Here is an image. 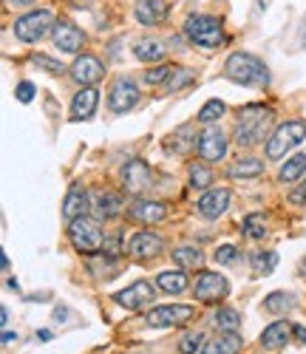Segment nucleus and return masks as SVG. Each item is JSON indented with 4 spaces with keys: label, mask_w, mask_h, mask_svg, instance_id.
<instances>
[{
    "label": "nucleus",
    "mask_w": 306,
    "mask_h": 354,
    "mask_svg": "<svg viewBox=\"0 0 306 354\" xmlns=\"http://www.w3.org/2000/svg\"><path fill=\"white\" fill-rule=\"evenodd\" d=\"M224 77L238 82V85H267L269 82V71L267 66L258 60L255 54L247 51H233L224 63Z\"/></svg>",
    "instance_id": "nucleus-1"
},
{
    "label": "nucleus",
    "mask_w": 306,
    "mask_h": 354,
    "mask_svg": "<svg viewBox=\"0 0 306 354\" xmlns=\"http://www.w3.org/2000/svg\"><path fill=\"white\" fill-rule=\"evenodd\" d=\"M272 122V111L264 105H247L241 111L235 122V145L238 147H253L267 136V128Z\"/></svg>",
    "instance_id": "nucleus-2"
},
{
    "label": "nucleus",
    "mask_w": 306,
    "mask_h": 354,
    "mask_svg": "<svg viewBox=\"0 0 306 354\" xmlns=\"http://www.w3.org/2000/svg\"><path fill=\"white\" fill-rule=\"evenodd\" d=\"M69 241L82 255H97L105 247V232L100 227V218L80 216V218L69 221Z\"/></svg>",
    "instance_id": "nucleus-3"
},
{
    "label": "nucleus",
    "mask_w": 306,
    "mask_h": 354,
    "mask_svg": "<svg viewBox=\"0 0 306 354\" xmlns=\"http://www.w3.org/2000/svg\"><path fill=\"white\" fill-rule=\"evenodd\" d=\"M185 37L201 48H219L224 40V26L213 15H190L185 20Z\"/></svg>",
    "instance_id": "nucleus-4"
},
{
    "label": "nucleus",
    "mask_w": 306,
    "mask_h": 354,
    "mask_svg": "<svg viewBox=\"0 0 306 354\" xmlns=\"http://www.w3.org/2000/svg\"><path fill=\"white\" fill-rule=\"evenodd\" d=\"M306 139V122L303 120H292V122H284L275 128V133L267 139V159H284L295 145H300Z\"/></svg>",
    "instance_id": "nucleus-5"
},
{
    "label": "nucleus",
    "mask_w": 306,
    "mask_h": 354,
    "mask_svg": "<svg viewBox=\"0 0 306 354\" xmlns=\"http://www.w3.org/2000/svg\"><path fill=\"white\" fill-rule=\"evenodd\" d=\"M54 15L48 9H32L15 20V37L20 43H37L48 35V28H54Z\"/></svg>",
    "instance_id": "nucleus-6"
},
{
    "label": "nucleus",
    "mask_w": 306,
    "mask_h": 354,
    "mask_svg": "<svg viewBox=\"0 0 306 354\" xmlns=\"http://www.w3.org/2000/svg\"><path fill=\"white\" fill-rule=\"evenodd\" d=\"M196 317L193 306H181V304H170V306H156L145 315L147 326H156V329H168V326H181Z\"/></svg>",
    "instance_id": "nucleus-7"
},
{
    "label": "nucleus",
    "mask_w": 306,
    "mask_h": 354,
    "mask_svg": "<svg viewBox=\"0 0 306 354\" xmlns=\"http://www.w3.org/2000/svg\"><path fill=\"white\" fill-rule=\"evenodd\" d=\"M150 185H153V173H150L147 162H142V159H131V162L122 165V187H125V193H131V196H142Z\"/></svg>",
    "instance_id": "nucleus-8"
},
{
    "label": "nucleus",
    "mask_w": 306,
    "mask_h": 354,
    "mask_svg": "<svg viewBox=\"0 0 306 354\" xmlns=\"http://www.w3.org/2000/svg\"><path fill=\"white\" fill-rule=\"evenodd\" d=\"M136 102H139V88H136V82L128 80V77L114 80L111 94H108L111 111H114V113H128V111L136 108Z\"/></svg>",
    "instance_id": "nucleus-9"
},
{
    "label": "nucleus",
    "mask_w": 306,
    "mask_h": 354,
    "mask_svg": "<svg viewBox=\"0 0 306 354\" xmlns=\"http://www.w3.org/2000/svg\"><path fill=\"white\" fill-rule=\"evenodd\" d=\"M196 151H199V156H201L204 162H219V159H224V153H227V133H224L222 128H213V125H210L207 131L199 133Z\"/></svg>",
    "instance_id": "nucleus-10"
},
{
    "label": "nucleus",
    "mask_w": 306,
    "mask_h": 354,
    "mask_svg": "<svg viewBox=\"0 0 306 354\" xmlns=\"http://www.w3.org/2000/svg\"><path fill=\"white\" fill-rule=\"evenodd\" d=\"M51 37H54V46L63 51V54H77V51L85 46L82 28L74 26L71 20H57L54 28H51Z\"/></svg>",
    "instance_id": "nucleus-11"
},
{
    "label": "nucleus",
    "mask_w": 306,
    "mask_h": 354,
    "mask_svg": "<svg viewBox=\"0 0 306 354\" xmlns=\"http://www.w3.org/2000/svg\"><path fill=\"white\" fill-rule=\"evenodd\" d=\"M230 295V283L224 275L219 272H201L199 281H196V298L204 301V304H213V301H222Z\"/></svg>",
    "instance_id": "nucleus-12"
},
{
    "label": "nucleus",
    "mask_w": 306,
    "mask_h": 354,
    "mask_svg": "<svg viewBox=\"0 0 306 354\" xmlns=\"http://www.w3.org/2000/svg\"><path fill=\"white\" fill-rule=\"evenodd\" d=\"M128 255L134 258H156L162 250H165V241L159 239L156 232H150V230H142V232H134L128 244H125Z\"/></svg>",
    "instance_id": "nucleus-13"
},
{
    "label": "nucleus",
    "mask_w": 306,
    "mask_h": 354,
    "mask_svg": "<svg viewBox=\"0 0 306 354\" xmlns=\"http://www.w3.org/2000/svg\"><path fill=\"white\" fill-rule=\"evenodd\" d=\"M114 301H116L119 306H125V309H134V312H136V309H145V306L153 301V283L136 281V283L125 286L122 292H116Z\"/></svg>",
    "instance_id": "nucleus-14"
},
{
    "label": "nucleus",
    "mask_w": 306,
    "mask_h": 354,
    "mask_svg": "<svg viewBox=\"0 0 306 354\" xmlns=\"http://www.w3.org/2000/svg\"><path fill=\"white\" fill-rule=\"evenodd\" d=\"M230 201H233V193H230L227 187H216V190H207V193L199 198L196 207H199V213H201L204 218H219V216L227 213Z\"/></svg>",
    "instance_id": "nucleus-15"
},
{
    "label": "nucleus",
    "mask_w": 306,
    "mask_h": 354,
    "mask_svg": "<svg viewBox=\"0 0 306 354\" xmlns=\"http://www.w3.org/2000/svg\"><path fill=\"white\" fill-rule=\"evenodd\" d=\"M91 207H94V201H91L88 190L82 185H71L69 193H66V198H63V218L66 221H74L80 216H88Z\"/></svg>",
    "instance_id": "nucleus-16"
},
{
    "label": "nucleus",
    "mask_w": 306,
    "mask_h": 354,
    "mask_svg": "<svg viewBox=\"0 0 306 354\" xmlns=\"http://www.w3.org/2000/svg\"><path fill=\"white\" fill-rule=\"evenodd\" d=\"M97 105H100V91H97L94 85H82L80 91L74 94V100H71V120L74 122L91 120L94 111H97Z\"/></svg>",
    "instance_id": "nucleus-17"
},
{
    "label": "nucleus",
    "mask_w": 306,
    "mask_h": 354,
    "mask_svg": "<svg viewBox=\"0 0 306 354\" xmlns=\"http://www.w3.org/2000/svg\"><path fill=\"white\" fill-rule=\"evenodd\" d=\"M102 74H105V71H102V63L97 60L94 54L77 57L74 66H71V80L80 82V85H94V82L102 80Z\"/></svg>",
    "instance_id": "nucleus-18"
},
{
    "label": "nucleus",
    "mask_w": 306,
    "mask_h": 354,
    "mask_svg": "<svg viewBox=\"0 0 306 354\" xmlns=\"http://www.w3.org/2000/svg\"><path fill=\"white\" fill-rule=\"evenodd\" d=\"M94 216L100 218V221H108V218H116L122 210H125V198H122L119 193H114V190H100L94 198Z\"/></svg>",
    "instance_id": "nucleus-19"
},
{
    "label": "nucleus",
    "mask_w": 306,
    "mask_h": 354,
    "mask_svg": "<svg viewBox=\"0 0 306 354\" xmlns=\"http://www.w3.org/2000/svg\"><path fill=\"white\" fill-rule=\"evenodd\" d=\"M128 216L134 221H139V224H159V221L168 218V207L162 201H145V198H139V201L131 204Z\"/></svg>",
    "instance_id": "nucleus-20"
},
{
    "label": "nucleus",
    "mask_w": 306,
    "mask_h": 354,
    "mask_svg": "<svg viewBox=\"0 0 306 354\" xmlns=\"http://www.w3.org/2000/svg\"><path fill=\"white\" fill-rule=\"evenodd\" d=\"M136 23L142 26H159L168 15V6H165V0H136Z\"/></svg>",
    "instance_id": "nucleus-21"
},
{
    "label": "nucleus",
    "mask_w": 306,
    "mask_h": 354,
    "mask_svg": "<svg viewBox=\"0 0 306 354\" xmlns=\"http://www.w3.org/2000/svg\"><path fill=\"white\" fill-rule=\"evenodd\" d=\"M241 351V337L238 332H219V337L204 340L199 354H238Z\"/></svg>",
    "instance_id": "nucleus-22"
},
{
    "label": "nucleus",
    "mask_w": 306,
    "mask_h": 354,
    "mask_svg": "<svg viewBox=\"0 0 306 354\" xmlns=\"http://www.w3.org/2000/svg\"><path fill=\"white\" fill-rule=\"evenodd\" d=\"M289 335H292L289 323H287V320H275L272 326H267V329L261 332V348H267V351L281 348V346L289 340Z\"/></svg>",
    "instance_id": "nucleus-23"
},
{
    "label": "nucleus",
    "mask_w": 306,
    "mask_h": 354,
    "mask_svg": "<svg viewBox=\"0 0 306 354\" xmlns=\"http://www.w3.org/2000/svg\"><path fill=\"white\" fill-rule=\"evenodd\" d=\"M264 173V162L255 159V156H247V159H238L227 167V176L230 179H258Z\"/></svg>",
    "instance_id": "nucleus-24"
},
{
    "label": "nucleus",
    "mask_w": 306,
    "mask_h": 354,
    "mask_svg": "<svg viewBox=\"0 0 306 354\" xmlns=\"http://www.w3.org/2000/svg\"><path fill=\"white\" fill-rule=\"evenodd\" d=\"M173 263L181 270H201L204 252L199 247H179V250H173Z\"/></svg>",
    "instance_id": "nucleus-25"
},
{
    "label": "nucleus",
    "mask_w": 306,
    "mask_h": 354,
    "mask_svg": "<svg viewBox=\"0 0 306 354\" xmlns=\"http://www.w3.org/2000/svg\"><path fill=\"white\" fill-rule=\"evenodd\" d=\"M156 286L168 295H179V292H185L188 289V275L181 272V270H170V272H159L156 275Z\"/></svg>",
    "instance_id": "nucleus-26"
},
{
    "label": "nucleus",
    "mask_w": 306,
    "mask_h": 354,
    "mask_svg": "<svg viewBox=\"0 0 306 354\" xmlns=\"http://www.w3.org/2000/svg\"><path fill=\"white\" fill-rule=\"evenodd\" d=\"M295 304H298L295 295H289V292H272L264 298V309L269 315H287L289 309H295Z\"/></svg>",
    "instance_id": "nucleus-27"
},
{
    "label": "nucleus",
    "mask_w": 306,
    "mask_h": 354,
    "mask_svg": "<svg viewBox=\"0 0 306 354\" xmlns=\"http://www.w3.org/2000/svg\"><path fill=\"white\" fill-rule=\"evenodd\" d=\"M306 173V153H298V156H292V159H287L284 165H281V170H278V179L281 182H298L300 176Z\"/></svg>",
    "instance_id": "nucleus-28"
},
{
    "label": "nucleus",
    "mask_w": 306,
    "mask_h": 354,
    "mask_svg": "<svg viewBox=\"0 0 306 354\" xmlns=\"http://www.w3.org/2000/svg\"><path fill=\"white\" fill-rule=\"evenodd\" d=\"M213 323H216L219 332H238L241 329V315L235 309L224 306V309H219L216 315H213Z\"/></svg>",
    "instance_id": "nucleus-29"
},
{
    "label": "nucleus",
    "mask_w": 306,
    "mask_h": 354,
    "mask_svg": "<svg viewBox=\"0 0 306 354\" xmlns=\"http://www.w3.org/2000/svg\"><path fill=\"white\" fill-rule=\"evenodd\" d=\"M134 54L139 57L142 63H156V60H162V57H165V46L153 43V40H139L134 46Z\"/></svg>",
    "instance_id": "nucleus-30"
},
{
    "label": "nucleus",
    "mask_w": 306,
    "mask_h": 354,
    "mask_svg": "<svg viewBox=\"0 0 306 354\" xmlns=\"http://www.w3.org/2000/svg\"><path fill=\"white\" fill-rule=\"evenodd\" d=\"M250 267H253L255 275H269L275 267H278V252H272V250L255 252V255L250 258Z\"/></svg>",
    "instance_id": "nucleus-31"
},
{
    "label": "nucleus",
    "mask_w": 306,
    "mask_h": 354,
    "mask_svg": "<svg viewBox=\"0 0 306 354\" xmlns=\"http://www.w3.org/2000/svg\"><path fill=\"white\" fill-rule=\"evenodd\" d=\"M244 235L253 239V241L264 239V235H267V218H264V213H250L247 218H244Z\"/></svg>",
    "instance_id": "nucleus-32"
},
{
    "label": "nucleus",
    "mask_w": 306,
    "mask_h": 354,
    "mask_svg": "<svg viewBox=\"0 0 306 354\" xmlns=\"http://www.w3.org/2000/svg\"><path fill=\"white\" fill-rule=\"evenodd\" d=\"M224 111H227V105H224L222 100H210V102H204L201 111H199V122H201V125L216 122V120H222V116H224Z\"/></svg>",
    "instance_id": "nucleus-33"
},
{
    "label": "nucleus",
    "mask_w": 306,
    "mask_h": 354,
    "mask_svg": "<svg viewBox=\"0 0 306 354\" xmlns=\"http://www.w3.org/2000/svg\"><path fill=\"white\" fill-rule=\"evenodd\" d=\"M196 80V74L190 71V68H185V66H176L173 68V74L168 77V91H181V88H185V85H190Z\"/></svg>",
    "instance_id": "nucleus-34"
},
{
    "label": "nucleus",
    "mask_w": 306,
    "mask_h": 354,
    "mask_svg": "<svg viewBox=\"0 0 306 354\" xmlns=\"http://www.w3.org/2000/svg\"><path fill=\"white\" fill-rule=\"evenodd\" d=\"M188 173H190V187H193V190H204V187H210V182H213V173H210L204 165L190 162Z\"/></svg>",
    "instance_id": "nucleus-35"
},
{
    "label": "nucleus",
    "mask_w": 306,
    "mask_h": 354,
    "mask_svg": "<svg viewBox=\"0 0 306 354\" xmlns=\"http://www.w3.org/2000/svg\"><path fill=\"white\" fill-rule=\"evenodd\" d=\"M201 346H204V335L201 332H190V335H185L179 340V351L181 354H196V351H201Z\"/></svg>",
    "instance_id": "nucleus-36"
},
{
    "label": "nucleus",
    "mask_w": 306,
    "mask_h": 354,
    "mask_svg": "<svg viewBox=\"0 0 306 354\" xmlns=\"http://www.w3.org/2000/svg\"><path fill=\"white\" fill-rule=\"evenodd\" d=\"M173 68H176V66H170V63H162V66H156V68H150V71H145V82H150V85L168 82V77L173 74Z\"/></svg>",
    "instance_id": "nucleus-37"
},
{
    "label": "nucleus",
    "mask_w": 306,
    "mask_h": 354,
    "mask_svg": "<svg viewBox=\"0 0 306 354\" xmlns=\"http://www.w3.org/2000/svg\"><path fill=\"white\" fill-rule=\"evenodd\" d=\"M32 63H35V66H40V68H46L48 74H63V68H66L63 63L51 60V57H46V54H35V57H32Z\"/></svg>",
    "instance_id": "nucleus-38"
},
{
    "label": "nucleus",
    "mask_w": 306,
    "mask_h": 354,
    "mask_svg": "<svg viewBox=\"0 0 306 354\" xmlns=\"http://www.w3.org/2000/svg\"><path fill=\"white\" fill-rule=\"evenodd\" d=\"M213 258H216V263H233L238 258V250L233 244H224V247H219L216 252H213Z\"/></svg>",
    "instance_id": "nucleus-39"
},
{
    "label": "nucleus",
    "mask_w": 306,
    "mask_h": 354,
    "mask_svg": "<svg viewBox=\"0 0 306 354\" xmlns=\"http://www.w3.org/2000/svg\"><path fill=\"white\" fill-rule=\"evenodd\" d=\"M15 97H17L20 102H32V100H35V85L23 80V82L15 88Z\"/></svg>",
    "instance_id": "nucleus-40"
},
{
    "label": "nucleus",
    "mask_w": 306,
    "mask_h": 354,
    "mask_svg": "<svg viewBox=\"0 0 306 354\" xmlns=\"http://www.w3.org/2000/svg\"><path fill=\"white\" fill-rule=\"evenodd\" d=\"M289 201H292V204H306V185H303V187H298V190H292Z\"/></svg>",
    "instance_id": "nucleus-41"
},
{
    "label": "nucleus",
    "mask_w": 306,
    "mask_h": 354,
    "mask_svg": "<svg viewBox=\"0 0 306 354\" xmlns=\"http://www.w3.org/2000/svg\"><path fill=\"white\" fill-rule=\"evenodd\" d=\"M292 335H295L300 343H306V326H295V329H292Z\"/></svg>",
    "instance_id": "nucleus-42"
},
{
    "label": "nucleus",
    "mask_w": 306,
    "mask_h": 354,
    "mask_svg": "<svg viewBox=\"0 0 306 354\" xmlns=\"http://www.w3.org/2000/svg\"><path fill=\"white\" fill-rule=\"evenodd\" d=\"M0 323H3V326H6V323H9V309L3 306V309H0Z\"/></svg>",
    "instance_id": "nucleus-43"
},
{
    "label": "nucleus",
    "mask_w": 306,
    "mask_h": 354,
    "mask_svg": "<svg viewBox=\"0 0 306 354\" xmlns=\"http://www.w3.org/2000/svg\"><path fill=\"white\" fill-rule=\"evenodd\" d=\"M0 263H3V272H9V258H6V252L0 255Z\"/></svg>",
    "instance_id": "nucleus-44"
},
{
    "label": "nucleus",
    "mask_w": 306,
    "mask_h": 354,
    "mask_svg": "<svg viewBox=\"0 0 306 354\" xmlns=\"http://www.w3.org/2000/svg\"><path fill=\"white\" fill-rule=\"evenodd\" d=\"M37 337H40V340H48V337H51V332H48V329H40V332H37Z\"/></svg>",
    "instance_id": "nucleus-45"
},
{
    "label": "nucleus",
    "mask_w": 306,
    "mask_h": 354,
    "mask_svg": "<svg viewBox=\"0 0 306 354\" xmlns=\"http://www.w3.org/2000/svg\"><path fill=\"white\" fill-rule=\"evenodd\" d=\"M12 340H17V335H12V332H3V343H12Z\"/></svg>",
    "instance_id": "nucleus-46"
},
{
    "label": "nucleus",
    "mask_w": 306,
    "mask_h": 354,
    "mask_svg": "<svg viewBox=\"0 0 306 354\" xmlns=\"http://www.w3.org/2000/svg\"><path fill=\"white\" fill-rule=\"evenodd\" d=\"M298 272H300V275H303V278H306V258H303V261H300V263H298Z\"/></svg>",
    "instance_id": "nucleus-47"
},
{
    "label": "nucleus",
    "mask_w": 306,
    "mask_h": 354,
    "mask_svg": "<svg viewBox=\"0 0 306 354\" xmlns=\"http://www.w3.org/2000/svg\"><path fill=\"white\" fill-rule=\"evenodd\" d=\"M9 3H15V6H28L32 0H9Z\"/></svg>",
    "instance_id": "nucleus-48"
}]
</instances>
